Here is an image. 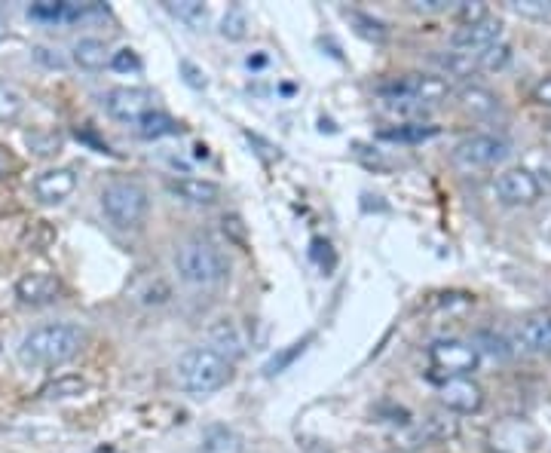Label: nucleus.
Wrapping results in <instances>:
<instances>
[{
	"instance_id": "f257e3e1",
	"label": "nucleus",
	"mask_w": 551,
	"mask_h": 453,
	"mask_svg": "<svg viewBox=\"0 0 551 453\" xmlns=\"http://www.w3.org/2000/svg\"><path fill=\"white\" fill-rule=\"evenodd\" d=\"M86 346V331L74 322H49L31 328L22 340L16 356L25 368H59L80 356Z\"/></svg>"
},
{
	"instance_id": "f03ea898",
	"label": "nucleus",
	"mask_w": 551,
	"mask_h": 453,
	"mask_svg": "<svg viewBox=\"0 0 551 453\" xmlns=\"http://www.w3.org/2000/svg\"><path fill=\"white\" fill-rule=\"evenodd\" d=\"M175 273L181 282L193 288H212L221 285L230 276V258L227 251L212 242L209 236H187L175 245L172 255Z\"/></svg>"
},
{
	"instance_id": "7ed1b4c3",
	"label": "nucleus",
	"mask_w": 551,
	"mask_h": 453,
	"mask_svg": "<svg viewBox=\"0 0 551 453\" xmlns=\"http://www.w3.org/2000/svg\"><path fill=\"white\" fill-rule=\"evenodd\" d=\"M175 377L187 395L206 398L233 380V362H227L221 352H215L209 346H190L175 365Z\"/></svg>"
},
{
	"instance_id": "20e7f679",
	"label": "nucleus",
	"mask_w": 551,
	"mask_h": 453,
	"mask_svg": "<svg viewBox=\"0 0 551 453\" xmlns=\"http://www.w3.org/2000/svg\"><path fill=\"white\" fill-rule=\"evenodd\" d=\"M150 196L138 181L117 178L102 190V212L117 230H138L147 218Z\"/></svg>"
},
{
	"instance_id": "39448f33",
	"label": "nucleus",
	"mask_w": 551,
	"mask_h": 453,
	"mask_svg": "<svg viewBox=\"0 0 551 453\" xmlns=\"http://www.w3.org/2000/svg\"><path fill=\"white\" fill-rule=\"evenodd\" d=\"M509 141L496 132H472L466 138H460L450 150V160L454 166H460L463 172H481V169H493L509 157Z\"/></svg>"
},
{
	"instance_id": "423d86ee",
	"label": "nucleus",
	"mask_w": 551,
	"mask_h": 453,
	"mask_svg": "<svg viewBox=\"0 0 551 453\" xmlns=\"http://www.w3.org/2000/svg\"><path fill=\"white\" fill-rule=\"evenodd\" d=\"M377 95L380 98H411V102L432 111L435 105H441L444 98L450 95V83L435 77V74H405V77L380 83Z\"/></svg>"
},
{
	"instance_id": "0eeeda50",
	"label": "nucleus",
	"mask_w": 551,
	"mask_h": 453,
	"mask_svg": "<svg viewBox=\"0 0 551 453\" xmlns=\"http://www.w3.org/2000/svg\"><path fill=\"white\" fill-rule=\"evenodd\" d=\"M429 362L435 371L447 374V377H472L481 365V352L466 343V340H435L429 346Z\"/></svg>"
},
{
	"instance_id": "6e6552de",
	"label": "nucleus",
	"mask_w": 551,
	"mask_h": 453,
	"mask_svg": "<svg viewBox=\"0 0 551 453\" xmlns=\"http://www.w3.org/2000/svg\"><path fill=\"white\" fill-rule=\"evenodd\" d=\"M102 108L111 120L135 126L144 114L154 111V95H150L147 89H138V86H117V89L105 92Z\"/></svg>"
},
{
	"instance_id": "1a4fd4ad",
	"label": "nucleus",
	"mask_w": 551,
	"mask_h": 453,
	"mask_svg": "<svg viewBox=\"0 0 551 453\" xmlns=\"http://www.w3.org/2000/svg\"><path fill=\"white\" fill-rule=\"evenodd\" d=\"M493 190L503 206H533L542 199L539 181L524 166H515V169H506L503 175H496Z\"/></svg>"
},
{
	"instance_id": "9d476101",
	"label": "nucleus",
	"mask_w": 551,
	"mask_h": 453,
	"mask_svg": "<svg viewBox=\"0 0 551 453\" xmlns=\"http://www.w3.org/2000/svg\"><path fill=\"white\" fill-rule=\"evenodd\" d=\"M438 395L441 405L454 414H478L484 408V389L472 377H447Z\"/></svg>"
},
{
	"instance_id": "9b49d317",
	"label": "nucleus",
	"mask_w": 551,
	"mask_h": 453,
	"mask_svg": "<svg viewBox=\"0 0 551 453\" xmlns=\"http://www.w3.org/2000/svg\"><path fill=\"white\" fill-rule=\"evenodd\" d=\"M34 199L40 206H59L65 199L77 190V172L71 166H56V169H46L34 178L31 184Z\"/></svg>"
},
{
	"instance_id": "f8f14e48",
	"label": "nucleus",
	"mask_w": 551,
	"mask_h": 453,
	"mask_svg": "<svg viewBox=\"0 0 551 453\" xmlns=\"http://www.w3.org/2000/svg\"><path fill=\"white\" fill-rule=\"evenodd\" d=\"M499 40H503V22L484 19L478 25H460L454 34H450V49H460V53H469V56H481L484 49H490Z\"/></svg>"
},
{
	"instance_id": "ddd939ff",
	"label": "nucleus",
	"mask_w": 551,
	"mask_h": 453,
	"mask_svg": "<svg viewBox=\"0 0 551 453\" xmlns=\"http://www.w3.org/2000/svg\"><path fill=\"white\" fill-rule=\"evenodd\" d=\"M59 294H62V279L46 270L25 273L16 282V297L25 307H46V304H53V300H59Z\"/></svg>"
},
{
	"instance_id": "4468645a",
	"label": "nucleus",
	"mask_w": 551,
	"mask_h": 453,
	"mask_svg": "<svg viewBox=\"0 0 551 453\" xmlns=\"http://www.w3.org/2000/svg\"><path fill=\"white\" fill-rule=\"evenodd\" d=\"M166 190L172 196H178L187 206H215L224 199V187L218 181L209 178H193V175H181V178H166Z\"/></svg>"
},
{
	"instance_id": "2eb2a0df",
	"label": "nucleus",
	"mask_w": 551,
	"mask_h": 453,
	"mask_svg": "<svg viewBox=\"0 0 551 453\" xmlns=\"http://www.w3.org/2000/svg\"><path fill=\"white\" fill-rule=\"evenodd\" d=\"M206 337H209V349L221 352L227 362L239 359L242 352H245V331H242V325L236 319H227V316L215 319L209 325Z\"/></svg>"
},
{
	"instance_id": "dca6fc26",
	"label": "nucleus",
	"mask_w": 551,
	"mask_h": 453,
	"mask_svg": "<svg viewBox=\"0 0 551 453\" xmlns=\"http://www.w3.org/2000/svg\"><path fill=\"white\" fill-rule=\"evenodd\" d=\"M429 68L441 80H466V77L481 71L478 68V56L460 53V49H441V53H432L429 56Z\"/></svg>"
},
{
	"instance_id": "f3484780",
	"label": "nucleus",
	"mask_w": 551,
	"mask_h": 453,
	"mask_svg": "<svg viewBox=\"0 0 551 453\" xmlns=\"http://www.w3.org/2000/svg\"><path fill=\"white\" fill-rule=\"evenodd\" d=\"M518 346L530 356H551V316H533L518 328Z\"/></svg>"
},
{
	"instance_id": "a211bd4d",
	"label": "nucleus",
	"mask_w": 551,
	"mask_h": 453,
	"mask_svg": "<svg viewBox=\"0 0 551 453\" xmlns=\"http://www.w3.org/2000/svg\"><path fill=\"white\" fill-rule=\"evenodd\" d=\"M71 62L83 71H98L111 62V49L105 40L98 37H80L74 46H71Z\"/></svg>"
},
{
	"instance_id": "6ab92c4d",
	"label": "nucleus",
	"mask_w": 551,
	"mask_h": 453,
	"mask_svg": "<svg viewBox=\"0 0 551 453\" xmlns=\"http://www.w3.org/2000/svg\"><path fill=\"white\" fill-rule=\"evenodd\" d=\"M199 450L203 453H245V438L236 429L215 423L203 432V438H199Z\"/></svg>"
},
{
	"instance_id": "aec40b11",
	"label": "nucleus",
	"mask_w": 551,
	"mask_h": 453,
	"mask_svg": "<svg viewBox=\"0 0 551 453\" xmlns=\"http://www.w3.org/2000/svg\"><path fill=\"white\" fill-rule=\"evenodd\" d=\"M457 105L466 111V114H472V117H490L496 108H499V98L487 89V86H463L460 92H457Z\"/></svg>"
},
{
	"instance_id": "412c9836",
	"label": "nucleus",
	"mask_w": 551,
	"mask_h": 453,
	"mask_svg": "<svg viewBox=\"0 0 551 453\" xmlns=\"http://www.w3.org/2000/svg\"><path fill=\"white\" fill-rule=\"evenodd\" d=\"M132 297L144 307H160V304H169L172 300V285L160 276H147V279L132 285Z\"/></svg>"
},
{
	"instance_id": "4be33fe9",
	"label": "nucleus",
	"mask_w": 551,
	"mask_h": 453,
	"mask_svg": "<svg viewBox=\"0 0 551 453\" xmlns=\"http://www.w3.org/2000/svg\"><path fill=\"white\" fill-rule=\"evenodd\" d=\"M135 132H138L141 138H147V141H157V138H166V135H178V132H181V123L172 120V117L163 114V111H150V114H144V117L135 123Z\"/></svg>"
},
{
	"instance_id": "5701e85b",
	"label": "nucleus",
	"mask_w": 551,
	"mask_h": 453,
	"mask_svg": "<svg viewBox=\"0 0 551 453\" xmlns=\"http://www.w3.org/2000/svg\"><path fill=\"white\" fill-rule=\"evenodd\" d=\"M166 10L193 31H203L209 25V7L199 4V0H169Z\"/></svg>"
},
{
	"instance_id": "b1692460",
	"label": "nucleus",
	"mask_w": 551,
	"mask_h": 453,
	"mask_svg": "<svg viewBox=\"0 0 551 453\" xmlns=\"http://www.w3.org/2000/svg\"><path fill=\"white\" fill-rule=\"evenodd\" d=\"M383 141H405V144H420V141H429L438 135V126L432 123H398V126H389V129H380L377 132Z\"/></svg>"
},
{
	"instance_id": "393cba45",
	"label": "nucleus",
	"mask_w": 551,
	"mask_h": 453,
	"mask_svg": "<svg viewBox=\"0 0 551 453\" xmlns=\"http://www.w3.org/2000/svg\"><path fill=\"white\" fill-rule=\"evenodd\" d=\"M83 392H86V380L80 374H62V377L49 380L40 389V398H46V401H65V398H77Z\"/></svg>"
},
{
	"instance_id": "a878e982",
	"label": "nucleus",
	"mask_w": 551,
	"mask_h": 453,
	"mask_svg": "<svg viewBox=\"0 0 551 453\" xmlns=\"http://www.w3.org/2000/svg\"><path fill=\"white\" fill-rule=\"evenodd\" d=\"M343 16L349 19V25L356 28V34H362L365 40H371V43H386L389 28H386L380 19H374V16H368V13H362V10H343Z\"/></svg>"
},
{
	"instance_id": "bb28decb",
	"label": "nucleus",
	"mask_w": 551,
	"mask_h": 453,
	"mask_svg": "<svg viewBox=\"0 0 551 453\" xmlns=\"http://www.w3.org/2000/svg\"><path fill=\"white\" fill-rule=\"evenodd\" d=\"M25 141L37 157H56V154H62V144H65L62 132H56V129H31V132H25Z\"/></svg>"
},
{
	"instance_id": "cd10ccee",
	"label": "nucleus",
	"mask_w": 551,
	"mask_h": 453,
	"mask_svg": "<svg viewBox=\"0 0 551 453\" xmlns=\"http://www.w3.org/2000/svg\"><path fill=\"white\" fill-rule=\"evenodd\" d=\"M380 111L405 123H423V117L429 114V108L411 102V98H380Z\"/></svg>"
},
{
	"instance_id": "c85d7f7f",
	"label": "nucleus",
	"mask_w": 551,
	"mask_h": 453,
	"mask_svg": "<svg viewBox=\"0 0 551 453\" xmlns=\"http://www.w3.org/2000/svg\"><path fill=\"white\" fill-rule=\"evenodd\" d=\"M310 340H313V334H307L304 340H294L291 346H285L282 352H276V356H273V359L264 365V374H267V377H276V374H282V371H285V368H288V365H291L297 356H304V349L310 346Z\"/></svg>"
},
{
	"instance_id": "c756f323",
	"label": "nucleus",
	"mask_w": 551,
	"mask_h": 453,
	"mask_svg": "<svg viewBox=\"0 0 551 453\" xmlns=\"http://www.w3.org/2000/svg\"><path fill=\"white\" fill-rule=\"evenodd\" d=\"M472 346L478 352H487V356H493V359H509L512 356V343L503 334H493V331H478Z\"/></svg>"
},
{
	"instance_id": "7c9ffc66",
	"label": "nucleus",
	"mask_w": 551,
	"mask_h": 453,
	"mask_svg": "<svg viewBox=\"0 0 551 453\" xmlns=\"http://www.w3.org/2000/svg\"><path fill=\"white\" fill-rule=\"evenodd\" d=\"M25 111V98L19 89L0 83V123H13Z\"/></svg>"
},
{
	"instance_id": "2f4dec72",
	"label": "nucleus",
	"mask_w": 551,
	"mask_h": 453,
	"mask_svg": "<svg viewBox=\"0 0 551 453\" xmlns=\"http://www.w3.org/2000/svg\"><path fill=\"white\" fill-rule=\"evenodd\" d=\"M512 62V46L509 43H493L490 49H484V53L478 56V68L481 71H503L506 65Z\"/></svg>"
},
{
	"instance_id": "473e14b6",
	"label": "nucleus",
	"mask_w": 551,
	"mask_h": 453,
	"mask_svg": "<svg viewBox=\"0 0 551 453\" xmlns=\"http://www.w3.org/2000/svg\"><path fill=\"white\" fill-rule=\"evenodd\" d=\"M524 169L539 181L542 193H551V154L548 150H536V154H530Z\"/></svg>"
},
{
	"instance_id": "72a5a7b5",
	"label": "nucleus",
	"mask_w": 551,
	"mask_h": 453,
	"mask_svg": "<svg viewBox=\"0 0 551 453\" xmlns=\"http://www.w3.org/2000/svg\"><path fill=\"white\" fill-rule=\"evenodd\" d=\"M245 34H248V16H245V10L242 7H230L224 13V19H221V37H227V40H245Z\"/></svg>"
},
{
	"instance_id": "f704fd0d",
	"label": "nucleus",
	"mask_w": 551,
	"mask_h": 453,
	"mask_svg": "<svg viewBox=\"0 0 551 453\" xmlns=\"http://www.w3.org/2000/svg\"><path fill=\"white\" fill-rule=\"evenodd\" d=\"M512 10L524 19L536 22H551V0H515Z\"/></svg>"
},
{
	"instance_id": "c9c22d12",
	"label": "nucleus",
	"mask_w": 551,
	"mask_h": 453,
	"mask_svg": "<svg viewBox=\"0 0 551 453\" xmlns=\"http://www.w3.org/2000/svg\"><path fill=\"white\" fill-rule=\"evenodd\" d=\"M28 16L34 22H65V4H56V0H40V4L28 7Z\"/></svg>"
},
{
	"instance_id": "e433bc0d",
	"label": "nucleus",
	"mask_w": 551,
	"mask_h": 453,
	"mask_svg": "<svg viewBox=\"0 0 551 453\" xmlns=\"http://www.w3.org/2000/svg\"><path fill=\"white\" fill-rule=\"evenodd\" d=\"M108 65L120 74H138L141 71V59H138V53L132 46H123V49H117V53H111Z\"/></svg>"
},
{
	"instance_id": "4c0bfd02",
	"label": "nucleus",
	"mask_w": 551,
	"mask_h": 453,
	"mask_svg": "<svg viewBox=\"0 0 551 453\" xmlns=\"http://www.w3.org/2000/svg\"><path fill=\"white\" fill-rule=\"evenodd\" d=\"M31 53H34V59H37L43 68H49V71H65V68H68V59L59 53V49H49V46H34Z\"/></svg>"
},
{
	"instance_id": "58836bf2",
	"label": "nucleus",
	"mask_w": 551,
	"mask_h": 453,
	"mask_svg": "<svg viewBox=\"0 0 551 453\" xmlns=\"http://www.w3.org/2000/svg\"><path fill=\"white\" fill-rule=\"evenodd\" d=\"M454 13H457L460 25H478V22L490 19L487 7H484V4H478V0H466V4H460Z\"/></svg>"
},
{
	"instance_id": "ea45409f",
	"label": "nucleus",
	"mask_w": 551,
	"mask_h": 453,
	"mask_svg": "<svg viewBox=\"0 0 551 453\" xmlns=\"http://www.w3.org/2000/svg\"><path fill=\"white\" fill-rule=\"evenodd\" d=\"M181 74H184V80H187V86H193V89H206V74L199 71L193 62H187V59H181Z\"/></svg>"
},
{
	"instance_id": "a19ab883",
	"label": "nucleus",
	"mask_w": 551,
	"mask_h": 453,
	"mask_svg": "<svg viewBox=\"0 0 551 453\" xmlns=\"http://www.w3.org/2000/svg\"><path fill=\"white\" fill-rule=\"evenodd\" d=\"M533 102L539 105V108H551V74H545L536 86H533Z\"/></svg>"
},
{
	"instance_id": "79ce46f5",
	"label": "nucleus",
	"mask_w": 551,
	"mask_h": 453,
	"mask_svg": "<svg viewBox=\"0 0 551 453\" xmlns=\"http://www.w3.org/2000/svg\"><path fill=\"white\" fill-rule=\"evenodd\" d=\"M16 169H19V163H16V157H13V150H10L7 144H0V181L10 178Z\"/></svg>"
},
{
	"instance_id": "37998d69",
	"label": "nucleus",
	"mask_w": 551,
	"mask_h": 453,
	"mask_svg": "<svg viewBox=\"0 0 551 453\" xmlns=\"http://www.w3.org/2000/svg\"><path fill=\"white\" fill-rule=\"evenodd\" d=\"M224 233H230L239 245H245V227H242V221H239L236 215L224 218Z\"/></svg>"
},
{
	"instance_id": "c03bdc74",
	"label": "nucleus",
	"mask_w": 551,
	"mask_h": 453,
	"mask_svg": "<svg viewBox=\"0 0 551 453\" xmlns=\"http://www.w3.org/2000/svg\"><path fill=\"white\" fill-rule=\"evenodd\" d=\"M417 13H441V10H450L447 0H417V4H411Z\"/></svg>"
},
{
	"instance_id": "a18cd8bd",
	"label": "nucleus",
	"mask_w": 551,
	"mask_h": 453,
	"mask_svg": "<svg viewBox=\"0 0 551 453\" xmlns=\"http://www.w3.org/2000/svg\"><path fill=\"white\" fill-rule=\"evenodd\" d=\"M10 37V19L0 13V40H7Z\"/></svg>"
}]
</instances>
